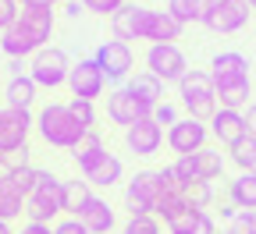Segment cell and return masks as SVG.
Here are the masks:
<instances>
[{
  "mask_svg": "<svg viewBox=\"0 0 256 234\" xmlns=\"http://www.w3.org/2000/svg\"><path fill=\"white\" fill-rule=\"evenodd\" d=\"M36 131H40V139L46 142V146H54V149H75L89 131L72 117V110H68V103H46L40 114H36Z\"/></svg>",
  "mask_w": 256,
  "mask_h": 234,
  "instance_id": "cell-1",
  "label": "cell"
},
{
  "mask_svg": "<svg viewBox=\"0 0 256 234\" xmlns=\"http://www.w3.org/2000/svg\"><path fill=\"white\" fill-rule=\"evenodd\" d=\"M178 96H182V103H185V110H188L192 121L210 124L214 114L220 110V103H217V85H214L210 71H196V68H192V71L178 82Z\"/></svg>",
  "mask_w": 256,
  "mask_h": 234,
  "instance_id": "cell-2",
  "label": "cell"
},
{
  "mask_svg": "<svg viewBox=\"0 0 256 234\" xmlns=\"http://www.w3.org/2000/svg\"><path fill=\"white\" fill-rule=\"evenodd\" d=\"M60 213H64V181L57 174H50V171H40L36 192H32V199L25 203V220L50 227Z\"/></svg>",
  "mask_w": 256,
  "mask_h": 234,
  "instance_id": "cell-3",
  "label": "cell"
},
{
  "mask_svg": "<svg viewBox=\"0 0 256 234\" xmlns=\"http://www.w3.org/2000/svg\"><path fill=\"white\" fill-rule=\"evenodd\" d=\"M146 71L153 75V78H160V82H182L192 68H188V60H185V53H182V46L178 43H150V50H146Z\"/></svg>",
  "mask_w": 256,
  "mask_h": 234,
  "instance_id": "cell-4",
  "label": "cell"
},
{
  "mask_svg": "<svg viewBox=\"0 0 256 234\" xmlns=\"http://www.w3.org/2000/svg\"><path fill=\"white\" fill-rule=\"evenodd\" d=\"M28 75L40 89H57V85H68L72 75V60L60 46H43L36 57L28 60Z\"/></svg>",
  "mask_w": 256,
  "mask_h": 234,
  "instance_id": "cell-5",
  "label": "cell"
},
{
  "mask_svg": "<svg viewBox=\"0 0 256 234\" xmlns=\"http://www.w3.org/2000/svg\"><path fill=\"white\" fill-rule=\"evenodd\" d=\"M160 195H164V185H160L156 171H139L124 188V210L128 217H153Z\"/></svg>",
  "mask_w": 256,
  "mask_h": 234,
  "instance_id": "cell-6",
  "label": "cell"
},
{
  "mask_svg": "<svg viewBox=\"0 0 256 234\" xmlns=\"http://www.w3.org/2000/svg\"><path fill=\"white\" fill-rule=\"evenodd\" d=\"M153 18H156V11L146 7V4H124V7L110 18V32H114V39H121V43L150 39Z\"/></svg>",
  "mask_w": 256,
  "mask_h": 234,
  "instance_id": "cell-7",
  "label": "cell"
},
{
  "mask_svg": "<svg viewBox=\"0 0 256 234\" xmlns=\"http://www.w3.org/2000/svg\"><path fill=\"white\" fill-rule=\"evenodd\" d=\"M92 60L100 64V71H104V78H107V82H128V78H132L136 53H132V46L121 43V39H107V43L96 46Z\"/></svg>",
  "mask_w": 256,
  "mask_h": 234,
  "instance_id": "cell-8",
  "label": "cell"
},
{
  "mask_svg": "<svg viewBox=\"0 0 256 234\" xmlns=\"http://www.w3.org/2000/svg\"><path fill=\"white\" fill-rule=\"evenodd\" d=\"M249 4L246 0H214V4H206V14H203V25L210 32H220V36H232V32L246 28L249 21Z\"/></svg>",
  "mask_w": 256,
  "mask_h": 234,
  "instance_id": "cell-9",
  "label": "cell"
},
{
  "mask_svg": "<svg viewBox=\"0 0 256 234\" xmlns=\"http://www.w3.org/2000/svg\"><path fill=\"white\" fill-rule=\"evenodd\" d=\"M206 139H210V124L192 117H178V124L168 128V146L178 156H196L200 149H206Z\"/></svg>",
  "mask_w": 256,
  "mask_h": 234,
  "instance_id": "cell-10",
  "label": "cell"
},
{
  "mask_svg": "<svg viewBox=\"0 0 256 234\" xmlns=\"http://www.w3.org/2000/svg\"><path fill=\"white\" fill-rule=\"evenodd\" d=\"M36 128V117L28 110H11L4 107L0 110V153H14V149H25L28 146V131Z\"/></svg>",
  "mask_w": 256,
  "mask_h": 234,
  "instance_id": "cell-11",
  "label": "cell"
},
{
  "mask_svg": "<svg viewBox=\"0 0 256 234\" xmlns=\"http://www.w3.org/2000/svg\"><path fill=\"white\" fill-rule=\"evenodd\" d=\"M210 78H214L217 92L232 89V85H246L249 82V60L238 50H224L210 60Z\"/></svg>",
  "mask_w": 256,
  "mask_h": 234,
  "instance_id": "cell-12",
  "label": "cell"
},
{
  "mask_svg": "<svg viewBox=\"0 0 256 234\" xmlns=\"http://www.w3.org/2000/svg\"><path fill=\"white\" fill-rule=\"evenodd\" d=\"M107 78L100 71V64H96L92 57L72 64V75H68V89H72V99H86V103H92L96 96L104 92Z\"/></svg>",
  "mask_w": 256,
  "mask_h": 234,
  "instance_id": "cell-13",
  "label": "cell"
},
{
  "mask_svg": "<svg viewBox=\"0 0 256 234\" xmlns=\"http://www.w3.org/2000/svg\"><path fill=\"white\" fill-rule=\"evenodd\" d=\"M107 117H110L114 124H121V128H132V124L153 117V110H150L146 103H139L128 89H114V92L107 96Z\"/></svg>",
  "mask_w": 256,
  "mask_h": 234,
  "instance_id": "cell-14",
  "label": "cell"
},
{
  "mask_svg": "<svg viewBox=\"0 0 256 234\" xmlns=\"http://www.w3.org/2000/svg\"><path fill=\"white\" fill-rule=\"evenodd\" d=\"M164 139H168L164 128H160L153 117H146V121H139L132 128H124V146H128V153H136V156H153Z\"/></svg>",
  "mask_w": 256,
  "mask_h": 234,
  "instance_id": "cell-15",
  "label": "cell"
},
{
  "mask_svg": "<svg viewBox=\"0 0 256 234\" xmlns=\"http://www.w3.org/2000/svg\"><path fill=\"white\" fill-rule=\"evenodd\" d=\"M46 43L36 36V32H32L28 25H14V28H8L4 36H0V50H4L11 60H25V57H36L40 50H43Z\"/></svg>",
  "mask_w": 256,
  "mask_h": 234,
  "instance_id": "cell-16",
  "label": "cell"
},
{
  "mask_svg": "<svg viewBox=\"0 0 256 234\" xmlns=\"http://www.w3.org/2000/svg\"><path fill=\"white\" fill-rule=\"evenodd\" d=\"M210 135L220 142V146H235V142H242L246 135H249V128H246V110H217L214 114V121H210Z\"/></svg>",
  "mask_w": 256,
  "mask_h": 234,
  "instance_id": "cell-17",
  "label": "cell"
},
{
  "mask_svg": "<svg viewBox=\"0 0 256 234\" xmlns=\"http://www.w3.org/2000/svg\"><path fill=\"white\" fill-rule=\"evenodd\" d=\"M78 220L86 224L89 234H110L114 224H118V213H114V206L107 203V199H96V195H92V203L78 213Z\"/></svg>",
  "mask_w": 256,
  "mask_h": 234,
  "instance_id": "cell-18",
  "label": "cell"
},
{
  "mask_svg": "<svg viewBox=\"0 0 256 234\" xmlns=\"http://www.w3.org/2000/svg\"><path fill=\"white\" fill-rule=\"evenodd\" d=\"M72 156H75V163H78L82 178H86L89 171H96V167L107 160V146H104V139H100V131H89V135L72 149Z\"/></svg>",
  "mask_w": 256,
  "mask_h": 234,
  "instance_id": "cell-19",
  "label": "cell"
},
{
  "mask_svg": "<svg viewBox=\"0 0 256 234\" xmlns=\"http://www.w3.org/2000/svg\"><path fill=\"white\" fill-rule=\"evenodd\" d=\"M36 178H40L36 167H8V171L0 174V185H4L11 195H18L22 203H28L32 192H36Z\"/></svg>",
  "mask_w": 256,
  "mask_h": 234,
  "instance_id": "cell-20",
  "label": "cell"
},
{
  "mask_svg": "<svg viewBox=\"0 0 256 234\" xmlns=\"http://www.w3.org/2000/svg\"><path fill=\"white\" fill-rule=\"evenodd\" d=\"M124 89L132 92V96L139 99V103H146L150 110H156V107H160V96H164V82H160V78H153L150 71L132 75V78L124 82Z\"/></svg>",
  "mask_w": 256,
  "mask_h": 234,
  "instance_id": "cell-21",
  "label": "cell"
},
{
  "mask_svg": "<svg viewBox=\"0 0 256 234\" xmlns=\"http://www.w3.org/2000/svg\"><path fill=\"white\" fill-rule=\"evenodd\" d=\"M168 234H217V224L206 210H185L178 220L168 224Z\"/></svg>",
  "mask_w": 256,
  "mask_h": 234,
  "instance_id": "cell-22",
  "label": "cell"
},
{
  "mask_svg": "<svg viewBox=\"0 0 256 234\" xmlns=\"http://www.w3.org/2000/svg\"><path fill=\"white\" fill-rule=\"evenodd\" d=\"M36 92H40V85L32 82V75H18V78H11L8 89H4L11 110H28L32 103H36Z\"/></svg>",
  "mask_w": 256,
  "mask_h": 234,
  "instance_id": "cell-23",
  "label": "cell"
},
{
  "mask_svg": "<svg viewBox=\"0 0 256 234\" xmlns=\"http://www.w3.org/2000/svg\"><path fill=\"white\" fill-rule=\"evenodd\" d=\"M228 195H232V206H235V210H252V213H256V171L238 174V178L228 185Z\"/></svg>",
  "mask_w": 256,
  "mask_h": 234,
  "instance_id": "cell-24",
  "label": "cell"
},
{
  "mask_svg": "<svg viewBox=\"0 0 256 234\" xmlns=\"http://www.w3.org/2000/svg\"><path fill=\"white\" fill-rule=\"evenodd\" d=\"M92 203V185L82 178H72V181H64V213L68 217H78L86 206Z\"/></svg>",
  "mask_w": 256,
  "mask_h": 234,
  "instance_id": "cell-25",
  "label": "cell"
},
{
  "mask_svg": "<svg viewBox=\"0 0 256 234\" xmlns=\"http://www.w3.org/2000/svg\"><path fill=\"white\" fill-rule=\"evenodd\" d=\"M182 21L171 14V11H156L153 18V28H150V43H178L182 39Z\"/></svg>",
  "mask_w": 256,
  "mask_h": 234,
  "instance_id": "cell-26",
  "label": "cell"
},
{
  "mask_svg": "<svg viewBox=\"0 0 256 234\" xmlns=\"http://www.w3.org/2000/svg\"><path fill=\"white\" fill-rule=\"evenodd\" d=\"M121 174H124V163H121L114 153H107V160L96 167V171H89V174H86V181H89V185H96V188H114V185L121 181Z\"/></svg>",
  "mask_w": 256,
  "mask_h": 234,
  "instance_id": "cell-27",
  "label": "cell"
},
{
  "mask_svg": "<svg viewBox=\"0 0 256 234\" xmlns=\"http://www.w3.org/2000/svg\"><path fill=\"white\" fill-rule=\"evenodd\" d=\"M168 11H171L182 25H203L206 0H168Z\"/></svg>",
  "mask_w": 256,
  "mask_h": 234,
  "instance_id": "cell-28",
  "label": "cell"
},
{
  "mask_svg": "<svg viewBox=\"0 0 256 234\" xmlns=\"http://www.w3.org/2000/svg\"><path fill=\"white\" fill-rule=\"evenodd\" d=\"M196 167H200V181H217V178L224 174V156H220V149H214V146L200 149V153H196Z\"/></svg>",
  "mask_w": 256,
  "mask_h": 234,
  "instance_id": "cell-29",
  "label": "cell"
},
{
  "mask_svg": "<svg viewBox=\"0 0 256 234\" xmlns=\"http://www.w3.org/2000/svg\"><path fill=\"white\" fill-rule=\"evenodd\" d=\"M18 21L28 25L43 43H50V36H54V11H28V7H22V18Z\"/></svg>",
  "mask_w": 256,
  "mask_h": 234,
  "instance_id": "cell-30",
  "label": "cell"
},
{
  "mask_svg": "<svg viewBox=\"0 0 256 234\" xmlns=\"http://www.w3.org/2000/svg\"><path fill=\"white\" fill-rule=\"evenodd\" d=\"M182 199H185L188 210H206L214 203V185L210 181H192V185L182 188Z\"/></svg>",
  "mask_w": 256,
  "mask_h": 234,
  "instance_id": "cell-31",
  "label": "cell"
},
{
  "mask_svg": "<svg viewBox=\"0 0 256 234\" xmlns=\"http://www.w3.org/2000/svg\"><path fill=\"white\" fill-rule=\"evenodd\" d=\"M185 210H188V206H185L182 192H164V195H160V203H156V210H153V217L164 220V224H171V220H178Z\"/></svg>",
  "mask_w": 256,
  "mask_h": 234,
  "instance_id": "cell-32",
  "label": "cell"
},
{
  "mask_svg": "<svg viewBox=\"0 0 256 234\" xmlns=\"http://www.w3.org/2000/svg\"><path fill=\"white\" fill-rule=\"evenodd\" d=\"M228 156H232V163L238 167L242 174H246V171H256V139L246 135L242 142H235V146L228 149Z\"/></svg>",
  "mask_w": 256,
  "mask_h": 234,
  "instance_id": "cell-33",
  "label": "cell"
},
{
  "mask_svg": "<svg viewBox=\"0 0 256 234\" xmlns=\"http://www.w3.org/2000/svg\"><path fill=\"white\" fill-rule=\"evenodd\" d=\"M18 217H25V203H22L18 195H11L4 185H0V220L11 224V220H18Z\"/></svg>",
  "mask_w": 256,
  "mask_h": 234,
  "instance_id": "cell-34",
  "label": "cell"
},
{
  "mask_svg": "<svg viewBox=\"0 0 256 234\" xmlns=\"http://www.w3.org/2000/svg\"><path fill=\"white\" fill-rule=\"evenodd\" d=\"M68 110H72V117H75L86 131H96V110H92V103H86V99H72Z\"/></svg>",
  "mask_w": 256,
  "mask_h": 234,
  "instance_id": "cell-35",
  "label": "cell"
},
{
  "mask_svg": "<svg viewBox=\"0 0 256 234\" xmlns=\"http://www.w3.org/2000/svg\"><path fill=\"white\" fill-rule=\"evenodd\" d=\"M171 167H174V174H178L182 188H185V185H192V181H200V167H196V156H178V163H171Z\"/></svg>",
  "mask_w": 256,
  "mask_h": 234,
  "instance_id": "cell-36",
  "label": "cell"
},
{
  "mask_svg": "<svg viewBox=\"0 0 256 234\" xmlns=\"http://www.w3.org/2000/svg\"><path fill=\"white\" fill-rule=\"evenodd\" d=\"M121 234H160V220L156 217H128Z\"/></svg>",
  "mask_w": 256,
  "mask_h": 234,
  "instance_id": "cell-37",
  "label": "cell"
},
{
  "mask_svg": "<svg viewBox=\"0 0 256 234\" xmlns=\"http://www.w3.org/2000/svg\"><path fill=\"white\" fill-rule=\"evenodd\" d=\"M78 4L86 7V11H92V14H107V18H114L128 0H78Z\"/></svg>",
  "mask_w": 256,
  "mask_h": 234,
  "instance_id": "cell-38",
  "label": "cell"
},
{
  "mask_svg": "<svg viewBox=\"0 0 256 234\" xmlns=\"http://www.w3.org/2000/svg\"><path fill=\"white\" fill-rule=\"evenodd\" d=\"M224 234H256V213L252 210H242L228 227H224Z\"/></svg>",
  "mask_w": 256,
  "mask_h": 234,
  "instance_id": "cell-39",
  "label": "cell"
},
{
  "mask_svg": "<svg viewBox=\"0 0 256 234\" xmlns=\"http://www.w3.org/2000/svg\"><path fill=\"white\" fill-rule=\"evenodd\" d=\"M18 18H22V11H18V0H0V32L14 28V25H18Z\"/></svg>",
  "mask_w": 256,
  "mask_h": 234,
  "instance_id": "cell-40",
  "label": "cell"
},
{
  "mask_svg": "<svg viewBox=\"0 0 256 234\" xmlns=\"http://www.w3.org/2000/svg\"><path fill=\"white\" fill-rule=\"evenodd\" d=\"M54 234H89V231H86V224L78 217H64V220L54 224Z\"/></svg>",
  "mask_w": 256,
  "mask_h": 234,
  "instance_id": "cell-41",
  "label": "cell"
},
{
  "mask_svg": "<svg viewBox=\"0 0 256 234\" xmlns=\"http://www.w3.org/2000/svg\"><path fill=\"white\" fill-rule=\"evenodd\" d=\"M153 121H156V124H160V128H164V124H168V128H171V124H178V110H174V107H171V103H160V107H156V110H153Z\"/></svg>",
  "mask_w": 256,
  "mask_h": 234,
  "instance_id": "cell-42",
  "label": "cell"
},
{
  "mask_svg": "<svg viewBox=\"0 0 256 234\" xmlns=\"http://www.w3.org/2000/svg\"><path fill=\"white\" fill-rule=\"evenodd\" d=\"M160 185H164V192H182V181H178V174H174V167H160Z\"/></svg>",
  "mask_w": 256,
  "mask_h": 234,
  "instance_id": "cell-43",
  "label": "cell"
},
{
  "mask_svg": "<svg viewBox=\"0 0 256 234\" xmlns=\"http://www.w3.org/2000/svg\"><path fill=\"white\" fill-rule=\"evenodd\" d=\"M8 167H32V160H28V146L8 153V156H4V171H8Z\"/></svg>",
  "mask_w": 256,
  "mask_h": 234,
  "instance_id": "cell-44",
  "label": "cell"
},
{
  "mask_svg": "<svg viewBox=\"0 0 256 234\" xmlns=\"http://www.w3.org/2000/svg\"><path fill=\"white\" fill-rule=\"evenodd\" d=\"M54 4L57 0H22V7H28V11H54Z\"/></svg>",
  "mask_w": 256,
  "mask_h": 234,
  "instance_id": "cell-45",
  "label": "cell"
},
{
  "mask_svg": "<svg viewBox=\"0 0 256 234\" xmlns=\"http://www.w3.org/2000/svg\"><path fill=\"white\" fill-rule=\"evenodd\" d=\"M18 234H54V227H46V224H25Z\"/></svg>",
  "mask_w": 256,
  "mask_h": 234,
  "instance_id": "cell-46",
  "label": "cell"
},
{
  "mask_svg": "<svg viewBox=\"0 0 256 234\" xmlns=\"http://www.w3.org/2000/svg\"><path fill=\"white\" fill-rule=\"evenodd\" d=\"M246 128H249V135L256 139V103L246 107Z\"/></svg>",
  "mask_w": 256,
  "mask_h": 234,
  "instance_id": "cell-47",
  "label": "cell"
},
{
  "mask_svg": "<svg viewBox=\"0 0 256 234\" xmlns=\"http://www.w3.org/2000/svg\"><path fill=\"white\" fill-rule=\"evenodd\" d=\"M82 11H86L82 4H64V14H68V18H78Z\"/></svg>",
  "mask_w": 256,
  "mask_h": 234,
  "instance_id": "cell-48",
  "label": "cell"
},
{
  "mask_svg": "<svg viewBox=\"0 0 256 234\" xmlns=\"http://www.w3.org/2000/svg\"><path fill=\"white\" fill-rule=\"evenodd\" d=\"M22 68H25V64H22V60H11V64H8V71H11V78H18V75H25Z\"/></svg>",
  "mask_w": 256,
  "mask_h": 234,
  "instance_id": "cell-49",
  "label": "cell"
},
{
  "mask_svg": "<svg viewBox=\"0 0 256 234\" xmlns=\"http://www.w3.org/2000/svg\"><path fill=\"white\" fill-rule=\"evenodd\" d=\"M0 234H14V231H11V224H4V220H0Z\"/></svg>",
  "mask_w": 256,
  "mask_h": 234,
  "instance_id": "cell-50",
  "label": "cell"
},
{
  "mask_svg": "<svg viewBox=\"0 0 256 234\" xmlns=\"http://www.w3.org/2000/svg\"><path fill=\"white\" fill-rule=\"evenodd\" d=\"M0 174H4V153H0Z\"/></svg>",
  "mask_w": 256,
  "mask_h": 234,
  "instance_id": "cell-51",
  "label": "cell"
},
{
  "mask_svg": "<svg viewBox=\"0 0 256 234\" xmlns=\"http://www.w3.org/2000/svg\"><path fill=\"white\" fill-rule=\"evenodd\" d=\"M246 4H249V7H252V11H256V0H246Z\"/></svg>",
  "mask_w": 256,
  "mask_h": 234,
  "instance_id": "cell-52",
  "label": "cell"
},
{
  "mask_svg": "<svg viewBox=\"0 0 256 234\" xmlns=\"http://www.w3.org/2000/svg\"><path fill=\"white\" fill-rule=\"evenodd\" d=\"M60 4H75V0H60Z\"/></svg>",
  "mask_w": 256,
  "mask_h": 234,
  "instance_id": "cell-53",
  "label": "cell"
},
{
  "mask_svg": "<svg viewBox=\"0 0 256 234\" xmlns=\"http://www.w3.org/2000/svg\"><path fill=\"white\" fill-rule=\"evenodd\" d=\"M206 4H214V0H206Z\"/></svg>",
  "mask_w": 256,
  "mask_h": 234,
  "instance_id": "cell-54",
  "label": "cell"
},
{
  "mask_svg": "<svg viewBox=\"0 0 256 234\" xmlns=\"http://www.w3.org/2000/svg\"><path fill=\"white\" fill-rule=\"evenodd\" d=\"M252 36H256V28H252Z\"/></svg>",
  "mask_w": 256,
  "mask_h": 234,
  "instance_id": "cell-55",
  "label": "cell"
}]
</instances>
